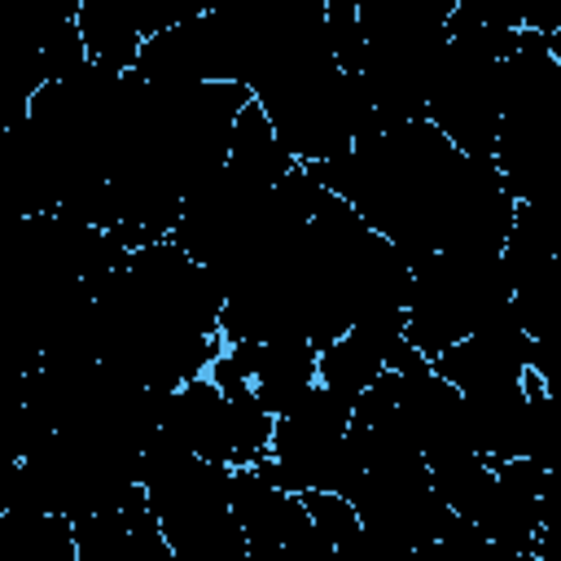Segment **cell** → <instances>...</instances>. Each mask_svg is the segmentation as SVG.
<instances>
[{
    "label": "cell",
    "mask_w": 561,
    "mask_h": 561,
    "mask_svg": "<svg viewBox=\"0 0 561 561\" xmlns=\"http://www.w3.org/2000/svg\"><path fill=\"white\" fill-rule=\"evenodd\" d=\"M140 486L175 561H250L228 508V465L202 460L153 430L140 451Z\"/></svg>",
    "instance_id": "6da1fadb"
},
{
    "label": "cell",
    "mask_w": 561,
    "mask_h": 561,
    "mask_svg": "<svg viewBox=\"0 0 561 561\" xmlns=\"http://www.w3.org/2000/svg\"><path fill=\"white\" fill-rule=\"evenodd\" d=\"M250 96L263 105L280 145L298 162L337 158L368 123H377L359 70H342L333 61V48L276 66L250 88Z\"/></svg>",
    "instance_id": "7a4b0ae2"
},
{
    "label": "cell",
    "mask_w": 561,
    "mask_h": 561,
    "mask_svg": "<svg viewBox=\"0 0 561 561\" xmlns=\"http://www.w3.org/2000/svg\"><path fill=\"white\" fill-rule=\"evenodd\" d=\"M355 394H342L324 381H316L294 408L272 416L267 451L254 460L276 486L302 495V491H333L346 495L364 478V447L351 430Z\"/></svg>",
    "instance_id": "3957f363"
},
{
    "label": "cell",
    "mask_w": 561,
    "mask_h": 561,
    "mask_svg": "<svg viewBox=\"0 0 561 561\" xmlns=\"http://www.w3.org/2000/svg\"><path fill=\"white\" fill-rule=\"evenodd\" d=\"M513 285L500 267V254L473 250H430L412 259L408 302H403V337L434 359L486 316L508 307Z\"/></svg>",
    "instance_id": "277c9868"
},
{
    "label": "cell",
    "mask_w": 561,
    "mask_h": 561,
    "mask_svg": "<svg viewBox=\"0 0 561 561\" xmlns=\"http://www.w3.org/2000/svg\"><path fill=\"white\" fill-rule=\"evenodd\" d=\"M228 508L245 535L250 561H333L302 495L276 486L259 465L228 469Z\"/></svg>",
    "instance_id": "5b68a950"
},
{
    "label": "cell",
    "mask_w": 561,
    "mask_h": 561,
    "mask_svg": "<svg viewBox=\"0 0 561 561\" xmlns=\"http://www.w3.org/2000/svg\"><path fill=\"white\" fill-rule=\"evenodd\" d=\"M530 364H535V337L522 329L513 302L486 316L478 329H469L460 342H451L447 351L430 359V368L443 373L460 394L508 390L526 377Z\"/></svg>",
    "instance_id": "8992f818"
},
{
    "label": "cell",
    "mask_w": 561,
    "mask_h": 561,
    "mask_svg": "<svg viewBox=\"0 0 561 561\" xmlns=\"http://www.w3.org/2000/svg\"><path fill=\"white\" fill-rule=\"evenodd\" d=\"M390 373H394V412L416 438L425 465H443L451 456L473 451L465 394L443 373H434L430 359L412 368H390Z\"/></svg>",
    "instance_id": "52a82bcc"
},
{
    "label": "cell",
    "mask_w": 561,
    "mask_h": 561,
    "mask_svg": "<svg viewBox=\"0 0 561 561\" xmlns=\"http://www.w3.org/2000/svg\"><path fill=\"white\" fill-rule=\"evenodd\" d=\"M543 482H548V469L530 456L491 465V491H486L482 508L473 513V526L486 535L491 548H500L517 561H539Z\"/></svg>",
    "instance_id": "ba28073f"
},
{
    "label": "cell",
    "mask_w": 561,
    "mask_h": 561,
    "mask_svg": "<svg viewBox=\"0 0 561 561\" xmlns=\"http://www.w3.org/2000/svg\"><path fill=\"white\" fill-rule=\"evenodd\" d=\"M131 70L153 88H180V83L232 79V57H228L215 13H197L188 22L145 35Z\"/></svg>",
    "instance_id": "9c48e42d"
},
{
    "label": "cell",
    "mask_w": 561,
    "mask_h": 561,
    "mask_svg": "<svg viewBox=\"0 0 561 561\" xmlns=\"http://www.w3.org/2000/svg\"><path fill=\"white\" fill-rule=\"evenodd\" d=\"M158 430L167 438H175L184 451L232 469V403L206 373L167 390Z\"/></svg>",
    "instance_id": "30bf717a"
},
{
    "label": "cell",
    "mask_w": 561,
    "mask_h": 561,
    "mask_svg": "<svg viewBox=\"0 0 561 561\" xmlns=\"http://www.w3.org/2000/svg\"><path fill=\"white\" fill-rule=\"evenodd\" d=\"M311 386H316V346L302 333L267 337V342L254 346L250 390H254V399L272 416H280L285 408H294Z\"/></svg>",
    "instance_id": "8fae6325"
},
{
    "label": "cell",
    "mask_w": 561,
    "mask_h": 561,
    "mask_svg": "<svg viewBox=\"0 0 561 561\" xmlns=\"http://www.w3.org/2000/svg\"><path fill=\"white\" fill-rule=\"evenodd\" d=\"M294 162H298V158L280 145V136H276L272 118H267V114H263V105L250 96V101L237 110V118H232L224 167H228L232 175H241L245 184H254V188H272V184H276Z\"/></svg>",
    "instance_id": "7c38bea8"
},
{
    "label": "cell",
    "mask_w": 561,
    "mask_h": 561,
    "mask_svg": "<svg viewBox=\"0 0 561 561\" xmlns=\"http://www.w3.org/2000/svg\"><path fill=\"white\" fill-rule=\"evenodd\" d=\"M394 337L399 333H381L368 324L342 329L333 342H324L316 351V381H324L342 394H359L364 386H373L386 373V355H390Z\"/></svg>",
    "instance_id": "4fadbf2b"
},
{
    "label": "cell",
    "mask_w": 561,
    "mask_h": 561,
    "mask_svg": "<svg viewBox=\"0 0 561 561\" xmlns=\"http://www.w3.org/2000/svg\"><path fill=\"white\" fill-rule=\"evenodd\" d=\"M75 26L83 35L88 61H101L110 70H131L145 39L136 0H79Z\"/></svg>",
    "instance_id": "5bb4252c"
},
{
    "label": "cell",
    "mask_w": 561,
    "mask_h": 561,
    "mask_svg": "<svg viewBox=\"0 0 561 561\" xmlns=\"http://www.w3.org/2000/svg\"><path fill=\"white\" fill-rule=\"evenodd\" d=\"M0 561H75V522L44 508H4Z\"/></svg>",
    "instance_id": "9a60e30c"
},
{
    "label": "cell",
    "mask_w": 561,
    "mask_h": 561,
    "mask_svg": "<svg viewBox=\"0 0 561 561\" xmlns=\"http://www.w3.org/2000/svg\"><path fill=\"white\" fill-rule=\"evenodd\" d=\"M302 504H307L316 530L324 535V543L333 548V557H337L342 548H351V543L364 535L359 513H355V504H351L346 495H333V491H302Z\"/></svg>",
    "instance_id": "2e32d148"
},
{
    "label": "cell",
    "mask_w": 561,
    "mask_h": 561,
    "mask_svg": "<svg viewBox=\"0 0 561 561\" xmlns=\"http://www.w3.org/2000/svg\"><path fill=\"white\" fill-rule=\"evenodd\" d=\"M136 9H140L145 35H153V31H162V26L188 22V18H197V13H210L215 0H136Z\"/></svg>",
    "instance_id": "e0dca14e"
}]
</instances>
